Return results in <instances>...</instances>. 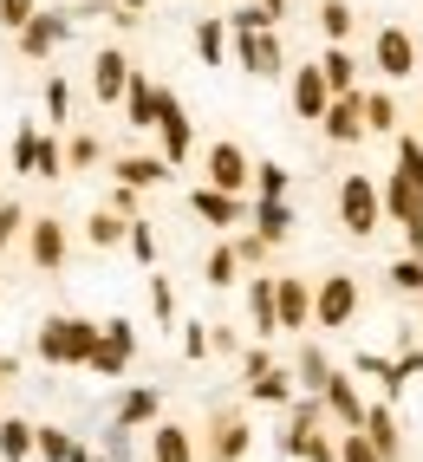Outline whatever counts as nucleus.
<instances>
[{
	"label": "nucleus",
	"instance_id": "obj_18",
	"mask_svg": "<svg viewBox=\"0 0 423 462\" xmlns=\"http://www.w3.org/2000/svg\"><path fill=\"white\" fill-rule=\"evenodd\" d=\"M66 33H72V14H33V20L20 26V52L40 59V52H52L59 40H66Z\"/></svg>",
	"mask_w": 423,
	"mask_h": 462
},
{
	"label": "nucleus",
	"instance_id": "obj_13",
	"mask_svg": "<svg viewBox=\"0 0 423 462\" xmlns=\"http://www.w3.org/2000/svg\"><path fill=\"white\" fill-rule=\"evenodd\" d=\"M319 131L332 143H365V91H345V98H332L326 117H319Z\"/></svg>",
	"mask_w": 423,
	"mask_h": 462
},
{
	"label": "nucleus",
	"instance_id": "obj_12",
	"mask_svg": "<svg viewBox=\"0 0 423 462\" xmlns=\"http://www.w3.org/2000/svg\"><path fill=\"white\" fill-rule=\"evenodd\" d=\"M248 449H254V430H248L241 411H222L216 423H208V462H241Z\"/></svg>",
	"mask_w": 423,
	"mask_h": 462
},
{
	"label": "nucleus",
	"instance_id": "obj_33",
	"mask_svg": "<svg viewBox=\"0 0 423 462\" xmlns=\"http://www.w3.org/2000/svg\"><path fill=\"white\" fill-rule=\"evenodd\" d=\"M202 281H208V287H234V281H241V261H234V248H228V241H216V248H208V261H202Z\"/></svg>",
	"mask_w": 423,
	"mask_h": 462
},
{
	"label": "nucleus",
	"instance_id": "obj_2",
	"mask_svg": "<svg viewBox=\"0 0 423 462\" xmlns=\"http://www.w3.org/2000/svg\"><path fill=\"white\" fill-rule=\"evenodd\" d=\"M339 222H345L352 241H372V235L384 228V196H378V182H372L365 170H352V176L339 182Z\"/></svg>",
	"mask_w": 423,
	"mask_h": 462
},
{
	"label": "nucleus",
	"instance_id": "obj_54",
	"mask_svg": "<svg viewBox=\"0 0 423 462\" xmlns=\"http://www.w3.org/2000/svg\"><path fill=\"white\" fill-rule=\"evenodd\" d=\"M7 378H14V365H7V358H0V391H7Z\"/></svg>",
	"mask_w": 423,
	"mask_h": 462
},
{
	"label": "nucleus",
	"instance_id": "obj_45",
	"mask_svg": "<svg viewBox=\"0 0 423 462\" xmlns=\"http://www.w3.org/2000/svg\"><path fill=\"white\" fill-rule=\"evenodd\" d=\"M33 14H40V0H0V26H14V33H20Z\"/></svg>",
	"mask_w": 423,
	"mask_h": 462
},
{
	"label": "nucleus",
	"instance_id": "obj_50",
	"mask_svg": "<svg viewBox=\"0 0 423 462\" xmlns=\"http://www.w3.org/2000/svg\"><path fill=\"white\" fill-rule=\"evenodd\" d=\"M241 372H248V378H261V372H274V358H267V346H254V352H241Z\"/></svg>",
	"mask_w": 423,
	"mask_h": 462
},
{
	"label": "nucleus",
	"instance_id": "obj_32",
	"mask_svg": "<svg viewBox=\"0 0 423 462\" xmlns=\"http://www.w3.org/2000/svg\"><path fill=\"white\" fill-rule=\"evenodd\" d=\"M124 235H131V222H124L117 208H98L92 222H85V241H92V248H117Z\"/></svg>",
	"mask_w": 423,
	"mask_h": 462
},
{
	"label": "nucleus",
	"instance_id": "obj_21",
	"mask_svg": "<svg viewBox=\"0 0 423 462\" xmlns=\"http://www.w3.org/2000/svg\"><path fill=\"white\" fill-rule=\"evenodd\" d=\"M313 66H319V79H326V91H332V98H345V91H358V59H352L345 46H326V52L313 59Z\"/></svg>",
	"mask_w": 423,
	"mask_h": 462
},
{
	"label": "nucleus",
	"instance_id": "obj_10",
	"mask_svg": "<svg viewBox=\"0 0 423 462\" xmlns=\"http://www.w3.org/2000/svg\"><path fill=\"white\" fill-rule=\"evenodd\" d=\"M26 254H33L40 273L66 267V228H59V215H33V222H26Z\"/></svg>",
	"mask_w": 423,
	"mask_h": 462
},
{
	"label": "nucleus",
	"instance_id": "obj_37",
	"mask_svg": "<svg viewBox=\"0 0 423 462\" xmlns=\"http://www.w3.org/2000/svg\"><path fill=\"white\" fill-rule=\"evenodd\" d=\"M384 281L398 287V293H423V254H404V261H391V267H384Z\"/></svg>",
	"mask_w": 423,
	"mask_h": 462
},
{
	"label": "nucleus",
	"instance_id": "obj_1",
	"mask_svg": "<svg viewBox=\"0 0 423 462\" xmlns=\"http://www.w3.org/2000/svg\"><path fill=\"white\" fill-rule=\"evenodd\" d=\"M33 352H40L46 365H92L98 326H92V319H72V313H52V319L40 326V338H33Z\"/></svg>",
	"mask_w": 423,
	"mask_h": 462
},
{
	"label": "nucleus",
	"instance_id": "obj_53",
	"mask_svg": "<svg viewBox=\"0 0 423 462\" xmlns=\"http://www.w3.org/2000/svg\"><path fill=\"white\" fill-rule=\"evenodd\" d=\"M72 462H105V456H92V449H72Z\"/></svg>",
	"mask_w": 423,
	"mask_h": 462
},
{
	"label": "nucleus",
	"instance_id": "obj_26",
	"mask_svg": "<svg viewBox=\"0 0 423 462\" xmlns=\"http://www.w3.org/2000/svg\"><path fill=\"white\" fill-rule=\"evenodd\" d=\"M196 52H202V66H228V20L222 14L196 20Z\"/></svg>",
	"mask_w": 423,
	"mask_h": 462
},
{
	"label": "nucleus",
	"instance_id": "obj_15",
	"mask_svg": "<svg viewBox=\"0 0 423 462\" xmlns=\"http://www.w3.org/2000/svg\"><path fill=\"white\" fill-rule=\"evenodd\" d=\"M189 208L202 215L208 228H241V222H248V202H241V196H222V189H208V182H202V189H189Z\"/></svg>",
	"mask_w": 423,
	"mask_h": 462
},
{
	"label": "nucleus",
	"instance_id": "obj_38",
	"mask_svg": "<svg viewBox=\"0 0 423 462\" xmlns=\"http://www.w3.org/2000/svg\"><path fill=\"white\" fill-rule=\"evenodd\" d=\"M124 241H131V254H137L143 267H157V228H150V222H143V215H137V222H131V235H124Z\"/></svg>",
	"mask_w": 423,
	"mask_h": 462
},
{
	"label": "nucleus",
	"instance_id": "obj_5",
	"mask_svg": "<svg viewBox=\"0 0 423 462\" xmlns=\"http://www.w3.org/2000/svg\"><path fill=\"white\" fill-rule=\"evenodd\" d=\"M372 66L398 85V79H410L417 72V33L410 26H378V40H372Z\"/></svg>",
	"mask_w": 423,
	"mask_h": 462
},
{
	"label": "nucleus",
	"instance_id": "obj_44",
	"mask_svg": "<svg viewBox=\"0 0 423 462\" xmlns=\"http://www.w3.org/2000/svg\"><path fill=\"white\" fill-rule=\"evenodd\" d=\"M33 157H40V131H20V137H14V170L33 176Z\"/></svg>",
	"mask_w": 423,
	"mask_h": 462
},
{
	"label": "nucleus",
	"instance_id": "obj_47",
	"mask_svg": "<svg viewBox=\"0 0 423 462\" xmlns=\"http://www.w3.org/2000/svg\"><path fill=\"white\" fill-rule=\"evenodd\" d=\"M66 163H72V170L98 163V137H72V143H66Z\"/></svg>",
	"mask_w": 423,
	"mask_h": 462
},
{
	"label": "nucleus",
	"instance_id": "obj_4",
	"mask_svg": "<svg viewBox=\"0 0 423 462\" xmlns=\"http://www.w3.org/2000/svg\"><path fill=\"white\" fill-rule=\"evenodd\" d=\"M202 170H208V189H222V196H241L254 182V163H248V150L241 143H208V157H202Z\"/></svg>",
	"mask_w": 423,
	"mask_h": 462
},
{
	"label": "nucleus",
	"instance_id": "obj_39",
	"mask_svg": "<svg viewBox=\"0 0 423 462\" xmlns=\"http://www.w3.org/2000/svg\"><path fill=\"white\" fill-rule=\"evenodd\" d=\"M339 462H378V449L365 443V430H339V449H332Z\"/></svg>",
	"mask_w": 423,
	"mask_h": 462
},
{
	"label": "nucleus",
	"instance_id": "obj_49",
	"mask_svg": "<svg viewBox=\"0 0 423 462\" xmlns=\"http://www.w3.org/2000/svg\"><path fill=\"white\" fill-rule=\"evenodd\" d=\"M183 352L189 358H208V326H183Z\"/></svg>",
	"mask_w": 423,
	"mask_h": 462
},
{
	"label": "nucleus",
	"instance_id": "obj_30",
	"mask_svg": "<svg viewBox=\"0 0 423 462\" xmlns=\"http://www.w3.org/2000/svg\"><path fill=\"white\" fill-rule=\"evenodd\" d=\"M33 437H40V423L7 417V423H0V462H26V456H33Z\"/></svg>",
	"mask_w": 423,
	"mask_h": 462
},
{
	"label": "nucleus",
	"instance_id": "obj_6",
	"mask_svg": "<svg viewBox=\"0 0 423 462\" xmlns=\"http://www.w3.org/2000/svg\"><path fill=\"white\" fill-rule=\"evenodd\" d=\"M131 358H137V332H131V319H98V352H92V372H98V378H117Z\"/></svg>",
	"mask_w": 423,
	"mask_h": 462
},
{
	"label": "nucleus",
	"instance_id": "obj_19",
	"mask_svg": "<svg viewBox=\"0 0 423 462\" xmlns=\"http://www.w3.org/2000/svg\"><path fill=\"white\" fill-rule=\"evenodd\" d=\"M124 111H131V131H157V111H163V85H150L143 72H131Z\"/></svg>",
	"mask_w": 423,
	"mask_h": 462
},
{
	"label": "nucleus",
	"instance_id": "obj_29",
	"mask_svg": "<svg viewBox=\"0 0 423 462\" xmlns=\"http://www.w3.org/2000/svg\"><path fill=\"white\" fill-rule=\"evenodd\" d=\"M248 397H254V404H293L299 384H293V372H280V365H274V372L248 378Z\"/></svg>",
	"mask_w": 423,
	"mask_h": 462
},
{
	"label": "nucleus",
	"instance_id": "obj_56",
	"mask_svg": "<svg viewBox=\"0 0 423 462\" xmlns=\"http://www.w3.org/2000/svg\"><path fill=\"white\" fill-rule=\"evenodd\" d=\"M417 125H423V111H417Z\"/></svg>",
	"mask_w": 423,
	"mask_h": 462
},
{
	"label": "nucleus",
	"instance_id": "obj_14",
	"mask_svg": "<svg viewBox=\"0 0 423 462\" xmlns=\"http://www.w3.org/2000/svg\"><path fill=\"white\" fill-rule=\"evenodd\" d=\"M319 404H326V417H339V430H358V423H365V397H358V384H352L345 372H332V378H326Z\"/></svg>",
	"mask_w": 423,
	"mask_h": 462
},
{
	"label": "nucleus",
	"instance_id": "obj_16",
	"mask_svg": "<svg viewBox=\"0 0 423 462\" xmlns=\"http://www.w3.org/2000/svg\"><path fill=\"white\" fill-rule=\"evenodd\" d=\"M365 443L378 449V462H398L404 456V437H398V417H391V404H365Z\"/></svg>",
	"mask_w": 423,
	"mask_h": 462
},
{
	"label": "nucleus",
	"instance_id": "obj_22",
	"mask_svg": "<svg viewBox=\"0 0 423 462\" xmlns=\"http://www.w3.org/2000/svg\"><path fill=\"white\" fill-rule=\"evenodd\" d=\"M248 222H254V235L267 241V248H280V241L293 235V222H299V215H293V202H254V215H248Z\"/></svg>",
	"mask_w": 423,
	"mask_h": 462
},
{
	"label": "nucleus",
	"instance_id": "obj_31",
	"mask_svg": "<svg viewBox=\"0 0 423 462\" xmlns=\"http://www.w3.org/2000/svg\"><path fill=\"white\" fill-rule=\"evenodd\" d=\"M352 26H358L352 0H319V33H326L332 46H345V40H352Z\"/></svg>",
	"mask_w": 423,
	"mask_h": 462
},
{
	"label": "nucleus",
	"instance_id": "obj_9",
	"mask_svg": "<svg viewBox=\"0 0 423 462\" xmlns=\"http://www.w3.org/2000/svg\"><path fill=\"white\" fill-rule=\"evenodd\" d=\"M274 313H280V332L313 326V287L299 281V273H274Z\"/></svg>",
	"mask_w": 423,
	"mask_h": 462
},
{
	"label": "nucleus",
	"instance_id": "obj_3",
	"mask_svg": "<svg viewBox=\"0 0 423 462\" xmlns=\"http://www.w3.org/2000/svg\"><path fill=\"white\" fill-rule=\"evenodd\" d=\"M358 306H365V293H358V273H326V281L313 287V326L339 332L358 319Z\"/></svg>",
	"mask_w": 423,
	"mask_h": 462
},
{
	"label": "nucleus",
	"instance_id": "obj_48",
	"mask_svg": "<svg viewBox=\"0 0 423 462\" xmlns=\"http://www.w3.org/2000/svg\"><path fill=\"white\" fill-rule=\"evenodd\" d=\"M20 228H26V208H20V202H7V208H0V248H7Z\"/></svg>",
	"mask_w": 423,
	"mask_h": 462
},
{
	"label": "nucleus",
	"instance_id": "obj_28",
	"mask_svg": "<svg viewBox=\"0 0 423 462\" xmlns=\"http://www.w3.org/2000/svg\"><path fill=\"white\" fill-rule=\"evenodd\" d=\"M326 378H332V358H326L319 346H299V358H293V384L307 391V397H319Z\"/></svg>",
	"mask_w": 423,
	"mask_h": 462
},
{
	"label": "nucleus",
	"instance_id": "obj_8",
	"mask_svg": "<svg viewBox=\"0 0 423 462\" xmlns=\"http://www.w3.org/2000/svg\"><path fill=\"white\" fill-rule=\"evenodd\" d=\"M157 137H163V150H157L163 163H183L189 150H196V125H189V111H183V98H176V91H163V111H157Z\"/></svg>",
	"mask_w": 423,
	"mask_h": 462
},
{
	"label": "nucleus",
	"instance_id": "obj_24",
	"mask_svg": "<svg viewBox=\"0 0 423 462\" xmlns=\"http://www.w3.org/2000/svg\"><path fill=\"white\" fill-rule=\"evenodd\" d=\"M404 131V111L391 91H365V137H398Z\"/></svg>",
	"mask_w": 423,
	"mask_h": 462
},
{
	"label": "nucleus",
	"instance_id": "obj_20",
	"mask_svg": "<svg viewBox=\"0 0 423 462\" xmlns=\"http://www.w3.org/2000/svg\"><path fill=\"white\" fill-rule=\"evenodd\" d=\"M326 105H332V91H326L319 66H293V111L319 125V117H326Z\"/></svg>",
	"mask_w": 423,
	"mask_h": 462
},
{
	"label": "nucleus",
	"instance_id": "obj_23",
	"mask_svg": "<svg viewBox=\"0 0 423 462\" xmlns=\"http://www.w3.org/2000/svg\"><path fill=\"white\" fill-rule=\"evenodd\" d=\"M248 319H254L261 338L280 332V313H274V273H254V281H248Z\"/></svg>",
	"mask_w": 423,
	"mask_h": 462
},
{
	"label": "nucleus",
	"instance_id": "obj_40",
	"mask_svg": "<svg viewBox=\"0 0 423 462\" xmlns=\"http://www.w3.org/2000/svg\"><path fill=\"white\" fill-rule=\"evenodd\" d=\"M33 176H66V143H52V137H40V157H33Z\"/></svg>",
	"mask_w": 423,
	"mask_h": 462
},
{
	"label": "nucleus",
	"instance_id": "obj_55",
	"mask_svg": "<svg viewBox=\"0 0 423 462\" xmlns=\"http://www.w3.org/2000/svg\"><path fill=\"white\" fill-rule=\"evenodd\" d=\"M117 7H124V14H143V0H117Z\"/></svg>",
	"mask_w": 423,
	"mask_h": 462
},
{
	"label": "nucleus",
	"instance_id": "obj_34",
	"mask_svg": "<svg viewBox=\"0 0 423 462\" xmlns=\"http://www.w3.org/2000/svg\"><path fill=\"white\" fill-rule=\"evenodd\" d=\"M72 430H59V423H40V437H33V456H46V462H72Z\"/></svg>",
	"mask_w": 423,
	"mask_h": 462
},
{
	"label": "nucleus",
	"instance_id": "obj_36",
	"mask_svg": "<svg viewBox=\"0 0 423 462\" xmlns=\"http://www.w3.org/2000/svg\"><path fill=\"white\" fill-rule=\"evenodd\" d=\"M287 163H254V189H261V202H287Z\"/></svg>",
	"mask_w": 423,
	"mask_h": 462
},
{
	"label": "nucleus",
	"instance_id": "obj_7",
	"mask_svg": "<svg viewBox=\"0 0 423 462\" xmlns=\"http://www.w3.org/2000/svg\"><path fill=\"white\" fill-rule=\"evenodd\" d=\"M234 59H241V72H254V79H280L287 72V52H280L274 26H267V33H234Z\"/></svg>",
	"mask_w": 423,
	"mask_h": 462
},
{
	"label": "nucleus",
	"instance_id": "obj_43",
	"mask_svg": "<svg viewBox=\"0 0 423 462\" xmlns=\"http://www.w3.org/2000/svg\"><path fill=\"white\" fill-rule=\"evenodd\" d=\"M228 248H234V261H241V267H261V261H267V241H261L254 228H248V235H234Z\"/></svg>",
	"mask_w": 423,
	"mask_h": 462
},
{
	"label": "nucleus",
	"instance_id": "obj_51",
	"mask_svg": "<svg viewBox=\"0 0 423 462\" xmlns=\"http://www.w3.org/2000/svg\"><path fill=\"white\" fill-rule=\"evenodd\" d=\"M208 352H241V338L228 326H216V332H208Z\"/></svg>",
	"mask_w": 423,
	"mask_h": 462
},
{
	"label": "nucleus",
	"instance_id": "obj_11",
	"mask_svg": "<svg viewBox=\"0 0 423 462\" xmlns=\"http://www.w3.org/2000/svg\"><path fill=\"white\" fill-rule=\"evenodd\" d=\"M131 59L124 52H117V46H105L98 59H92V98L98 105H124V91H131Z\"/></svg>",
	"mask_w": 423,
	"mask_h": 462
},
{
	"label": "nucleus",
	"instance_id": "obj_42",
	"mask_svg": "<svg viewBox=\"0 0 423 462\" xmlns=\"http://www.w3.org/2000/svg\"><path fill=\"white\" fill-rule=\"evenodd\" d=\"M222 20H228V33H267V26H274L261 7H234V14H222Z\"/></svg>",
	"mask_w": 423,
	"mask_h": 462
},
{
	"label": "nucleus",
	"instance_id": "obj_41",
	"mask_svg": "<svg viewBox=\"0 0 423 462\" xmlns=\"http://www.w3.org/2000/svg\"><path fill=\"white\" fill-rule=\"evenodd\" d=\"M150 313H157L163 326H176V293H170L163 273H150Z\"/></svg>",
	"mask_w": 423,
	"mask_h": 462
},
{
	"label": "nucleus",
	"instance_id": "obj_46",
	"mask_svg": "<svg viewBox=\"0 0 423 462\" xmlns=\"http://www.w3.org/2000/svg\"><path fill=\"white\" fill-rule=\"evenodd\" d=\"M46 111H52V117H72V85H66V79L46 85Z\"/></svg>",
	"mask_w": 423,
	"mask_h": 462
},
{
	"label": "nucleus",
	"instance_id": "obj_25",
	"mask_svg": "<svg viewBox=\"0 0 423 462\" xmlns=\"http://www.w3.org/2000/svg\"><path fill=\"white\" fill-rule=\"evenodd\" d=\"M124 189H157V182H170V163L163 157H117V170H111Z\"/></svg>",
	"mask_w": 423,
	"mask_h": 462
},
{
	"label": "nucleus",
	"instance_id": "obj_17",
	"mask_svg": "<svg viewBox=\"0 0 423 462\" xmlns=\"http://www.w3.org/2000/svg\"><path fill=\"white\" fill-rule=\"evenodd\" d=\"M150 462H196V437L183 423H150Z\"/></svg>",
	"mask_w": 423,
	"mask_h": 462
},
{
	"label": "nucleus",
	"instance_id": "obj_52",
	"mask_svg": "<svg viewBox=\"0 0 423 462\" xmlns=\"http://www.w3.org/2000/svg\"><path fill=\"white\" fill-rule=\"evenodd\" d=\"M254 7H261V14H267V20H274V26H280V20H287V0H254Z\"/></svg>",
	"mask_w": 423,
	"mask_h": 462
},
{
	"label": "nucleus",
	"instance_id": "obj_27",
	"mask_svg": "<svg viewBox=\"0 0 423 462\" xmlns=\"http://www.w3.org/2000/svg\"><path fill=\"white\" fill-rule=\"evenodd\" d=\"M157 411H163L157 391H124V397H117V411H111V423L117 430H137V423H157Z\"/></svg>",
	"mask_w": 423,
	"mask_h": 462
},
{
	"label": "nucleus",
	"instance_id": "obj_35",
	"mask_svg": "<svg viewBox=\"0 0 423 462\" xmlns=\"http://www.w3.org/2000/svg\"><path fill=\"white\" fill-rule=\"evenodd\" d=\"M391 176H404V182H417V189H423V137L398 131V170H391Z\"/></svg>",
	"mask_w": 423,
	"mask_h": 462
}]
</instances>
